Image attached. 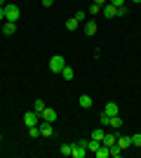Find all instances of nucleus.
<instances>
[{"label": "nucleus", "mask_w": 141, "mask_h": 158, "mask_svg": "<svg viewBox=\"0 0 141 158\" xmlns=\"http://www.w3.org/2000/svg\"><path fill=\"white\" fill-rule=\"evenodd\" d=\"M78 26H80V21L75 19V17H71V19H66V28H68V31H75V28H78Z\"/></svg>", "instance_id": "6ab92c4d"}, {"label": "nucleus", "mask_w": 141, "mask_h": 158, "mask_svg": "<svg viewBox=\"0 0 141 158\" xmlns=\"http://www.w3.org/2000/svg\"><path fill=\"white\" fill-rule=\"evenodd\" d=\"M92 2H94V5H101V7H104V5L108 2V0H92Z\"/></svg>", "instance_id": "c756f323"}, {"label": "nucleus", "mask_w": 141, "mask_h": 158, "mask_svg": "<svg viewBox=\"0 0 141 158\" xmlns=\"http://www.w3.org/2000/svg\"><path fill=\"white\" fill-rule=\"evenodd\" d=\"M71 151H73V144H61L59 146V153H61V156H71Z\"/></svg>", "instance_id": "aec40b11"}, {"label": "nucleus", "mask_w": 141, "mask_h": 158, "mask_svg": "<svg viewBox=\"0 0 141 158\" xmlns=\"http://www.w3.org/2000/svg\"><path fill=\"white\" fill-rule=\"evenodd\" d=\"M108 2H111V5H115V7H122L127 0H108Z\"/></svg>", "instance_id": "c85d7f7f"}, {"label": "nucleus", "mask_w": 141, "mask_h": 158, "mask_svg": "<svg viewBox=\"0 0 141 158\" xmlns=\"http://www.w3.org/2000/svg\"><path fill=\"white\" fill-rule=\"evenodd\" d=\"M132 2H141V0H132Z\"/></svg>", "instance_id": "72a5a7b5"}, {"label": "nucleus", "mask_w": 141, "mask_h": 158, "mask_svg": "<svg viewBox=\"0 0 141 158\" xmlns=\"http://www.w3.org/2000/svg\"><path fill=\"white\" fill-rule=\"evenodd\" d=\"M87 156V149L80 144V142H75L73 144V151H71V158H85Z\"/></svg>", "instance_id": "0eeeda50"}, {"label": "nucleus", "mask_w": 141, "mask_h": 158, "mask_svg": "<svg viewBox=\"0 0 141 158\" xmlns=\"http://www.w3.org/2000/svg\"><path fill=\"white\" fill-rule=\"evenodd\" d=\"M2 33L5 35H14L17 33V21H5L2 24Z\"/></svg>", "instance_id": "9d476101"}, {"label": "nucleus", "mask_w": 141, "mask_h": 158, "mask_svg": "<svg viewBox=\"0 0 141 158\" xmlns=\"http://www.w3.org/2000/svg\"><path fill=\"white\" fill-rule=\"evenodd\" d=\"M19 7H17V5H14V2H7V5H5V21H17V19H19Z\"/></svg>", "instance_id": "f257e3e1"}, {"label": "nucleus", "mask_w": 141, "mask_h": 158, "mask_svg": "<svg viewBox=\"0 0 141 158\" xmlns=\"http://www.w3.org/2000/svg\"><path fill=\"white\" fill-rule=\"evenodd\" d=\"M108 120H111V116H108V113H104V116H101V118H99L101 127H106V125H108Z\"/></svg>", "instance_id": "a878e982"}, {"label": "nucleus", "mask_w": 141, "mask_h": 158, "mask_svg": "<svg viewBox=\"0 0 141 158\" xmlns=\"http://www.w3.org/2000/svg\"><path fill=\"white\" fill-rule=\"evenodd\" d=\"M38 127H40V137H54L52 123H47V120H42V118H40V123H38Z\"/></svg>", "instance_id": "20e7f679"}, {"label": "nucleus", "mask_w": 141, "mask_h": 158, "mask_svg": "<svg viewBox=\"0 0 141 158\" xmlns=\"http://www.w3.org/2000/svg\"><path fill=\"white\" fill-rule=\"evenodd\" d=\"M108 151H111V156H113V158H120V156H122V149H120V146H118V144L108 146Z\"/></svg>", "instance_id": "412c9836"}, {"label": "nucleus", "mask_w": 141, "mask_h": 158, "mask_svg": "<svg viewBox=\"0 0 141 158\" xmlns=\"http://www.w3.org/2000/svg\"><path fill=\"white\" fill-rule=\"evenodd\" d=\"M132 146H141V132L132 135Z\"/></svg>", "instance_id": "b1692460"}, {"label": "nucleus", "mask_w": 141, "mask_h": 158, "mask_svg": "<svg viewBox=\"0 0 141 158\" xmlns=\"http://www.w3.org/2000/svg\"><path fill=\"white\" fill-rule=\"evenodd\" d=\"M82 31H85V35H87V38H92V35H96V31H99V26H96V21H87Z\"/></svg>", "instance_id": "1a4fd4ad"}, {"label": "nucleus", "mask_w": 141, "mask_h": 158, "mask_svg": "<svg viewBox=\"0 0 141 158\" xmlns=\"http://www.w3.org/2000/svg\"><path fill=\"white\" fill-rule=\"evenodd\" d=\"M94 156H96V158H108V156H111V151H108V146H104V144H101L99 149L94 151Z\"/></svg>", "instance_id": "2eb2a0df"}, {"label": "nucleus", "mask_w": 141, "mask_h": 158, "mask_svg": "<svg viewBox=\"0 0 141 158\" xmlns=\"http://www.w3.org/2000/svg\"><path fill=\"white\" fill-rule=\"evenodd\" d=\"M115 139H118V135H115V132H106V135H104V139H101V144H104V146H113Z\"/></svg>", "instance_id": "9b49d317"}, {"label": "nucleus", "mask_w": 141, "mask_h": 158, "mask_svg": "<svg viewBox=\"0 0 141 158\" xmlns=\"http://www.w3.org/2000/svg\"><path fill=\"white\" fill-rule=\"evenodd\" d=\"M115 135H118V132H115ZM115 144L120 146L122 151H127L129 146H132V137H127V135H118V139H115Z\"/></svg>", "instance_id": "39448f33"}, {"label": "nucleus", "mask_w": 141, "mask_h": 158, "mask_svg": "<svg viewBox=\"0 0 141 158\" xmlns=\"http://www.w3.org/2000/svg\"><path fill=\"white\" fill-rule=\"evenodd\" d=\"M99 146H101V142H96V139H92V137L87 139V151H89V153H94Z\"/></svg>", "instance_id": "f3484780"}, {"label": "nucleus", "mask_w": 141, "mask_h": 158, "mask_svg": "<svg viewBox=\"0 0 141 158\" xmlns=\"http://www.w3.org/2000/svg\"><path fill=\"white\" fill-rule=\"evenodd\" d=\"M28 135H31V137H33V139H38V137H40V127H38V125L28 127Z\"/></svg>", "instance_id": "4be33fe9"}, {"label": "nucleus", "mask_w": 141, "mask_h": 158, "mask_svg": "<svg viewBox=\"0 0 141 158\" xmlns=\"http://www.w3.org/2000/svg\"><path fill=\"white\" fill-rule=\"evenodd\" d=\"M0 21H5V7H0Z\"/></svg>", "instance_id": "2f4dec72"}, {"label": "nucleus", "mask_w": 141, "mask_h": 158, "mask_svg": "<svg viewBox=\"0 0 141 158\" xmlns=\"http://www.w3.org/2000/svg\"><path fill=\"white\" fill-rule=\"evenodd\" d=\"M64 66H66V59H64V57H59V54L49 59V71H52V73H61V69H64Z\"/></svg>", "instance_id": "f03ea898"}, {"label": "nucleus", "mask_w": 141, "mask_h": 158, "mask_svg": "<svg viewBox=\"0 0 141 158\" xmlns=\"http://www.w3.org/2000/svg\"><path fill=\"white\" fill-rule=\"evenodd\" d=\"M73 17H75V19H78V21H85V17H87V12H82V10H80V12H75Z\"/></svg>", "instance_id": "bb28decb"}, {"label": "nucleus", "mask_w": 141, "mask_h": 158, "mask_svg": "<svg viewBox=\"0 0 141 158\" xmlns=\"http://www.w3.org/2000/svg\"><path fill=\"white\" fill-rule=\"evenodd\" d=\"M40 118L47 120V123H54V120H57V111H54V109H49V106H45V109L40 111Z\"/></svg>", "instance_id": "423d86ee"}, {"label": "nucleus", "mask_w": 141, "mask_h": 158, "mask_svg": "<svg viewBox=\"0 0 141 158\" xmlns=\"http://www.w3.org/2000/svg\"><path fill=\"white\" fill-rule=\"evenodd\" d=\"M104 113H108V116H118V113H120V106L115 104V102H108L106 109H104Z\"/></svg>", "instance_id": "f8f14e48"}, {"label": "nucleus", "mask_w": 141, "mask_h": 158, "mask_svg": "<svg viewBox=\"0 0 141 158\" xmlns=\"http://www.w3.org/2000/svg\"><path fill=\"white\" fill-rule=\"evenodd\" d=\"M73 69H71V66H64V69H61V78L64 80H73Z\"/></svg>", "instance_id": "dca6fc26"}, {"label": "nucleus", "mask_w": 141, "mask_h": 158, "mask_svg": "<svg viewBox=\"0 0 141 158\" xmlns=\"http://www.w3.org/2000/svg\"><path fill=\"white\" fill-rule=\"evenodd\" d=\"M99 12H101V5H94L92 2V5H89V14L94 17V14H99Z\"/></svg>", "instance_id": "393cba45"}, {"label": "nucleus", "mask_w": 141, "mask_h": 158, "mask_svg": "<svg viewBox=\"0 0 141 158\" xmlns=\"http://www.w3.org/2000/svg\"><path fill=\"white\" fill-rule=\"evenodd\" d=\"M101 12H104V17H106V19H113V17H118V7L111 5V2H106V5L101 7Z\"/></svg>", "instance_id": "6e6552de"}, {"label": "nucleus", "mask_w": 141, "mask_h": 158, "mask_svg": "<svg viewBox=\"0 0 141 158\" xmlns=\"http://www.w3.org/2000/svg\"><path fill=\"white\" fill-rule=\"evenodd\" d=\"M24 123H26V127L38 125V123H40V113H38V111H28V113H24Z\"/></svg>", "instance_id": "7ed1b4c3"}, {"label": "nucleus", "mask_w": 141, "mask_h": 158, "mask_svg": "<svg viewBox=\"0 0 141 158\" xmlns=\"http://www.w3.org/2000/svg\"><path fill=\"white\" fill-rule=\"evenodd\" d=\"M7 5V0H0V7H5Z\"/></svg>", "instance_id": "473e14b6"}, {"label": "nucleus", "mask_w": 141, "mask_h": 158, "mask_svg": "<svg viewBox=\"0 0 141 158\" xmlns=\"http://www.w3.org/2000/svg\"><path fill=\"white\" fill-rule=\"evenodd\" d=\"M42 109H45V102H42V99H35V102H33V111H38V113H40Z\"/></svg>", "instance_id": "5701e85b"}, {"label": "nucleus", "mask_w": 141, "mask_h": 158, "mask_svg": "<svg viewBox=\"0 0 141 158\" xmlns=\"http://www.w3.org/2000/svg\"><path fill=\"white\" fill-rule=\"evenodd\" d=\"M104 135H106V130H104V127H96V130H94L92 135H89V137H92V139H96V142H101V139H104Z\"/></svg>", "instance_id": "a211bd4d"}, {"label": "nucleus", "mask_w": 141, "mask_h": 158, "mask_svg": "<svg viewBox=\"0 0 141 158\" xmlns=\"http://www.w3.org/2000/svg\"><path fill=\"white\" fill-rule=\"evenodd\" d=\"M118 17H127V5L118 7Z\"/></svg>", "instance_id": "cd10ccee"}, {"label": "nucleus", "mask_w": 141, "mask_h": 158, "mask_svg": "<svg viewBox=\"0 0 141 158\" xmlns=\"http://www.w3.org/2000/svg\"><path fill=\"white\" fill-rule=\"evenodd\" d=\"M42 5H45V7H52V5H54V0H42Z\"/></svg>", "instance_id": "7c9ffc66"}, {"label": "nucleus", "mask_w": 141, "mask_h": 158, "mask_svg": "<svg viewBox=\"0 0 141 158\" xmlns=\"http://www.w3.org/2000/svg\"><path fill=\"white\" fill-rule=\"evenodd\" d=\"M108 127L120 130V127H122V118H120V116H111V120H108Z\"/></svg>", "instance_id": "4468645a"}, {"label": "nucleus", "mask_w": 141, "mask_h": 158, "mask_svg": "<svg viewBox=\"0 0 141 158\" xmlns=\"http://www.w3.org/2000/svg\"><path fill=\"white\" fill-rule=\"evenodd\" d=\"M78 104H80L82 109H92V97H89V94H80Z\"/></svg>", "instance_id": "ddd939ff"}]
</instances>
